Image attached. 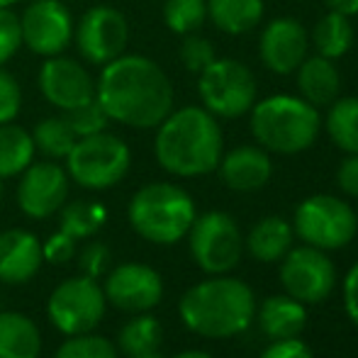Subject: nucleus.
Returning a JSON list of instances; mask_svg holds the SVG:
<instances>
[{
    "instance_id": "obj_30",
    "label": "nucleus",
    "mask_w": 358,
    "mask_h": 358,
    "mask_svg": "<svg viewBox=\"0 0 358 358\" xmlns=\"http://www.w3.org/2000/svg\"><path fill=\"white\" fill-rule=\"evenodd\" d=\"M161 336H164V329H161V322L156 317L146 315V312H139L137 317L127 322V324L120 329L117 334V349L127 356L134 354H144V351H156L161 344Z\"/></svg>"
},
{
    "instance_id": "obj_8",
    "label": "nucleus",
    "mask_w": 358,
    "mask_h": 358,
    "mask_svg": "<svg viewBox=\"0 0 358 358\" xmlns=\"http://www.w3.org/2000/svg\"><path fill=\"white\" fill-rule=\"evenodd\" d=\"M292 231L307 246L336 251L354 241L358 217L351 205L336 195H312L297 205Z\"/></svg>"
},
{
    "instance_id": "obj_26",
    "label": "nucleus",
    "mask_w": 358,
    "mask_h": 358,
    "mask_svg": "<svg viewBox=\"0 0 358 358\" xmlns=\"http://www.w3.org/2000/svg\"><path fill=\"white\" fill-rule=\"evenodd\" d=\"M57 215H59V227H62V231L76 241L90 239V236L98 234L105 222H108V210H105V205L95 203V200H73V203L64 205Z\"/></svg>"
},
{
    "instance_id": "obj_27",
    "label": "nucleus",
    "mask_w": 358,
    "mask_h": 358,
    "mask_svg": "<svg viewBox=\"0 0 358 358\" xmlns=\"http://www.w3.org/2000/svg\"><path fill=\"white\" fill-rule=\"evenodd\" d=\"M312 42L320 57L324 59H341L354 44V27H351L349 17L341 13L329 10V15L320 17V22L315 24V32H312Z\"/></svg>"
},
{
    "instance_id": "obj_35",
    "label": "nucleus",
    "mask_w": 358,
    "mask_h": 358,
    "mask_svg": "<svg viewBox=\"0 0 358 358\" xmlns=\"http://www.w3.org/2000/svg\"><path fill=\"white\" fill-rule=\"evenodd\" d=\"M22 110V88L20 80L5 66H0V124L15 122Z\"/></svg>"
},
{
    "instance_id": "obj_28",
    "label": "nucleus",
    "mask_w": 358,
    "mask_h": 358,
    "mask_svg": "<svg viewBox=\"0 0 358 358\" xmlns=\"http://www.w3.org/2000/svg\"><path fill=\"white\" fill-rule=\"evenodd\" d=\"M327 134L344 154H358V98H336L327 113Z\"/></svg>"
},
{
    "instance_id": "obj_31",
    "label": "nucleus",
    "mask_w": 358,
    "mask_h": 358,
    "mask_svg": "<svg viewBox=\"0 0 358 358\" xmlns=\"http://www.w3.org/2000/svg\"><path fill=\"white\" fill-rule=\"evenodd\" d=\"M208 20V0H166L164 22L173 34H193Z\"/></svg>"
},
{
    "instance_id": "obj_9",
    "label": "nucleus",
    "mask_w": 358,
    "mask_h": 358,
    "mask_svg": "<svg viewBox=\"0 0 358 358\" xmlns=\"http://www.w3.org/2000/svg\"><path fill=\"white\" fill-rule=\"evenodd\" d=\"M190 254L195 264L210 275H224L236 268L244 254V236L234 217L213 210L195 217L188 231Z\"/></svg>"
},
{
    "instance_id": "obj_23",
    "label": "nucleus",
    "mask_w": 358,
    "mask_h": 358,
    "mask_svg": "<svg viewBox=\"0 0 358 358\" xmlns=\"http://www.w3.org/2000/svg\"><path fill=\"white\" fill-rule=\"evenodd\" d=\"M246 249L261 264H275L292 249V227L283 217H264L251 227Z\"/></svg>"
},
{
    "instance_id": "obj_16",
    "label": "nucleus",
    "mask_w": 358,
    "mask_h": 358,
    "mask_svg": "<svg viewBox=\"0 0 358 358\" xmlns=\"http://www.w3.org/2000/svg\"><path fill=\"white\" fill-rule=\"evenodd\" d=\"M108 305L122 312H151L164 297V278L146 264H122L108 273L103 285Z\"/></svg>"
},
{
    "instance_id": "obj_22",
    "label": "nucleus",
    "mask_w": 358,
    "mask_h": 358,
    "mask_svg": "<svg viewBox=\"0 0 358 358\" xmlns=\"http://www.w3.org/2000/svg\"><path fill=\"white\" fill-rule=\"evenodd\" d=\"M42 331L22 312L0 310V358H39Z\"/></svg>"
},
{
    "instance_id": "obj_3",
    "label": "nucleus",
    "mask_w": 358,
    "mask_h": 358,
    "mask_svg": "<svg viewBox=\"0 0 358 358\" xmlns=\"http://www.w3.org/2000/svg\"><path fill=\"white\" fill-rule=\"evenodd\" d=\"M178 315L190 331L205 339H229L251 327L256 297L244 280L215 275L185 290Z\"/></svg>"
},
{
    "instance_id": "obj_36",
    "label": "nucleus",
    "mask_w": 358,
    "mask_h": 358,
    "mask_svg": "<svg viewBox=\"0 0 358 358\" xmlns=\"http://www.w3.org/2000/svg\"><path fill=\"white\" fill-rule=\"evenodd\" d=\"M22 47L20 17L8 8H0V66L10 62Z\"/></svg>"
},
{
    "instance_id": "obj_38",
    "label": "nucleus",
    "mask_w": 358,
    "mask_h": 358,
    "mask_svg": "<svg viewBox=\"0 0 358 358\" xmlns=\"http://www.w3.org/2000/svg\"><path fill=\"white\" fill-rule=\"evenodd\" d=\"M42 254L47 264L54 266H64L76 256V239H71L69 234H64L62 229L57 234H52L47 241L42 244Z\"/></svg>"
},
{
    "instance_id": "obj_32",
    "label": "nucleus",
    "mask_w": 358,
    "mask_h": 358,
    "mask_svg": "<svg viewBox=\"0 0 358 358\" xmlns=\"http://www.w3.org/2000/svg\"><path fill=\"white\" fill-rule=\"evenodd\" d=\"M54 358H117V346L93 331L69 336Z\"/></svg>"
},
{
    "instance_id": "obj_34",
    "label": "nucleus",
    "mask_w": 358,
    "mask_h": 358,
    "mask_svg": "<svg viewBox=\"0 0 358 358\" xmlns=\"http://www.w3.org/2000/svg\"><path fill=\"white\" fill-rule=\"evenodd\" d=\"M178 59L190 73H203L217 59V54L210 39L198 37V34L193 32V34H185L183 42H180Z\"/></svg>"
},
{
    "instance_id": "obj_19",
    "label": "nucleus",
    "mask_w": 358,
    "mask_h": 358,
    "mask_svg": "<svg viewBox=\"0 0 358 358\" xmlns=\"http://www.w3.org/2000/svg\"><path fill=\"white\" fill-rule=\"evenodd\" d=\"M217 171L227 188L236 193H256L271 180L273 164L264 146H236L222 154Z\"/></svg>"
},
{
    "instance_id": "obj_43",
    "label": "nucleus",
    "mask_w": 358,
    "mask_h": 358,
    "mask_svg": "<svg viewBox=\"0 0 358 358\" xmlns=\"http://www.w3.org/2000/svg\"><path fill=\"white\" fill-rule=\"evenodd\" d=\"M173 358H215V356H210L208 351H183V354H178Z\"/></svg>"
},
{
    "instance_id": "obj_37",
    "label": "nucleus",
    "mask_w": 358,
    "mask_h": 358,
    "mask_svg": "<svg viewBox=\"0 0 358 358\" xmlns=\"http://www.w3.org/2000/svg\"><path fill=\"white\" fill-rule=\"evenodd\" d=\"M110 266V249L103 241H90L88 246H83V251L78 254V268L80 275L98 280L100 275L108 271Z\"/></svg>"
},
{
    "instance_id": "obj_29",
    "label": "nucleus",
    "mask_w": 358,
    "mask_h": 358,
    "mask_svg": "<svg viewBox=\"0 0 358 358\" xmlns=\"http://www.w3.org/2000/svg\"><path fill=\"white\" fill-rule=\"evenodd\" d=\"M76 139L78 137H76V132L71 129V124H69V120L64 117V113L39 120L32 129L34 149L42 151V154L52 161L66 159L69 151L73 149Z\"/></svg>"
},
{
    "instance_id": "obj_18",
    "label": "nucleus",
    "mask_w": 358,
    "mask_h": 358,
    "mask_svg": "<svg viewBox=\"0 0 358 358\" xmlns=\"http://www.w3.org/2000/svg\"><path fill=\"white\" fill-rule=\"evenodd\" d=\"M44 264L42 241L27 229L0 231V283L22 285L39 273Z\"/></svg>"
},
{
    "instance_id": "obj_21",
    "label": "nucleus",
    "mask_w": 358,
    "mask_h": 358,
    "mask_svg": "<svg viewBox=\"0 0 358 358\" xmlns=\"http://www.w3.org/2000/svg\"><path fill=\"white\" fill-rule=\"evenodd\" d=\"M259 324L268 339H295L307 324V310L300 300L285 295H273L261 305Z\"/></svg>"
},
{
    "instance_id": "obj_44",
    "label": "nucleus",
    "mask_w": 358,
    "mask_h": 358,
    "mask_svg": "<svg viewBox=\"0 0 358 358\" xmlns=\"http://www.w3.org/2000/svg\"><path fill=\"white\" fill-rule=\"evenodd\" d=\"M127 358H164L159 354V349L156 351H144V354H134V356H127Z\"/></svg>"
},
{
    "instance_id": "obj_2",
    "label": "nucleus",
    "mask_w": 358,
    "mask_h": 358,
    "mask_svg": "<svg viewBox=\"0 0 358 358\" xmlns=\"http://www.w3.org/2000/svg\"><path fill=\"white\" fill-rule=\"evenodd\" d=\"M154 154L161 169L178 178L213 173L224 154L220 122L198 105L171 110L169 117L156 127Z\"/></svg>"
},
{
    "instance_id": "obj_45",
    "label": "nucleus",
    "mask_w": 358,
    "mask_h": 358,
    "mask_svg": "<svg viewBox=\"0 0 358 358\" xmlns=\"http://www.w3.org/2000/svg\"><path fill=\"white\" fill-rule=\"evenodd\" d=\"M20 0H0V8H8V10H13V5H17Z\"/></svg>"
},
{
    "instance_id": "obj_17",
    "label": "nucleus",
    "mask_w": 358,
    "mask_h": 358,
    "mask_svg": "<svg viewBox=\"0 0 358 358\" xmlns=\"http://www.w3.org/2000/svg\"><path fill=\"white\" fill-rule=\"evenodd\" d=\"M310 49V34L295 17H275L266 24L259 39V57L268 71L287 76L297 71Z\"/></svg>"
},
{
    "instance_id": "obj_13",
    "label": "nucleus",
    "mask_w": 358,
    "mask_h": 358,
    "mask_svg": "<svg viewBox=\"0 0 358 358\" xmlns=\"http://www.w3.org/2000/svg\"><path fill=\"white\" fill-rule=\"evenodd\" d=\"M280 261V283L290 297L302 305H317L331 295L336 285V268L327 251L305 244L290 249Z\"/></svg>"
},
{
    "instance_id": "obj_11",
    "label": "nucleus",
    "mask_w": 358,
    "mask_h": 358,
    "mask_svg": "<svg viewBox=\"0 0 358 358\" xmlns=\"http://www.w3.org/2000/svg\"><path fill=\"white\" fill-rule=\"evenodd\" d=\"M73 42L83 62L103 69L124 54L129 44V22L113 5H93L73 27Z\"/></svg>"
},
{
    "instance_id": "obj_15",
    "label": "nucleus",
    "mask_w": 358,
    "mask_h": 358,
    "mask_svg": "<svg viewBox=\"0 0 358 358\" xmlns=\"http://www.w3.org/2000/svg\"><path fill=\"white\" fill-rule=\"evenodd\" d=\"M37 83L44 100L62 113H69V110L95 100V78L83 64L71 57H64V54L49 57L42 64Z\"/></svg>"
},
{
    "instance_id": "obj_14",
    "label": "nucleus",
    "mask_w": 358,
    "mask_h": 358,
    "mask_svg": "<svg viewBox=\"0 0 358 358\" xmlns=\"http://www.w3.org/2000/svg\"><path fill=\"white\" fill-rule=\"evenodd\" d=\"M69 173L57 161H32L20 173L17 205L29 220H47L66 205Z\"/></svg>"
},
{
    "instance_id": "obj_4",
    "label": "nucleus",
    "mask_w": 358,
    "mask_h": 358,
    "mask_svg": "<svg viewBox=\"0 0 358 358\" xmlns=\"http://www.w3.org/2000/svg\"><path fill=\"white\" fill-rule=\"evenodd\" d=\"M251 113V134L259 146L273 154H302L317 142L322 129L320 108L295 95H271L254 103Z\"/></svg>"
},
{
    "instance_id": "obj_10",
    "label": "nucleus",
    "mask_w": 358,
    "mask_h": 358,
    "mask_svg": "<svg viewBox=\"0 0 358 358\" xmlns=\"http://www.w3.org/2000/svg\"><path fill=\"white\" fill-rule=\"evenodd\" d=\"M108 310L103 285L88 275H73L54 287L47 302V317L62 334H88L100 324Z\"/></svg>"
},
{
    "instance_id": "obj_46",
    "label": "nucleus",
    "mask_w": 358,
    "mask_h": 358,
    "mask_svg": "<svg viewBox=\"0 0 358 358\" xmlns=\"http://www.w3.org/2000/svg\"><path fill=\"white\" fill-rule=\"evenodd\" d=\"M0 198H3V180H0Z\"/></svg>"
},
{
    "instance_id": "obj_42",
    "label": "nucleus",
    "mask_w": 358,
    "mask_h": 358,
    "mask_svg": "<svg viewBox=\"0 0 358 358\" xmlns=\"http://www.w3.org/2000/svg\"><path fill=\"white\" fill-rule=\"evenodd\" d=\"M324 3L329 5V10L346 15V17H351V15H358V0H324Z\"/></svg>"
},
{
    "instance_id": "obj_20",
    "label": "nucleus",
    "mask_w": 358,
    "mask_h": 358,
    "mask_svg": "<svg viewBox=\"0 0 358 358\" xmlns=\"http://www.w3.org/2000/svg\"><path fill=\"white\" fill-rule=\"evenodd\" d=\"M297 88L300 95L315 108L331 105L341 93V73L331 59L324 57H305V62L297 66Z\"/></svg>"
},
{
    "instance_id": "obj_40",
    "label": "nucleus",
    "mask_w": 358,
    "mask_h": 358,
    "mask_svg": "<svg viewBox=\"0 0 358 358\" xmlns=\"http://www.w3.org/2000/svg\"><path fill=\"white\" fill-rule=\"evenodd\" d=\"M336 185L346 195L358 198V154H349L336 169Z\"/></svg>"
},
{
    "instance_id": "obj_12",
    "label": "nucleus",
    "mask_w": 358,
    "mask_h": 358,
    "mask_svg": "<svg viewBox=\"0 0 358 358\" xmlns=\"http://www.w3.org/2000/svg\"><path fill=\"white\" fill-rule=\"evenodd\" d=\"M73 15L62 0H32L20 15L22 44L37 57L64 54L73 42Z\"/></svg>"
},
{
    "instance_id": "obj_5",
    "label": "nucleus",
    "mask_w": 358,
    "mask_h": 358,
    "mask_svg": "<svg viewBox=\"0 0 358 358\" xmlns=\"http://www.w3.org/2000/svg\"><path fill=\"white\" fill-rule=\"evenodd\" d=\"M195 217V203L176 183H146L132 195L127 220L132 229L151 244L171 246L188 236Z\"/></svg>"
},
{
    "instance_id": "obj_41",
    "label": "nucleus",
    "mask_w": 358,
    "mask_h": 358,
    "mask_svg": "<svg viewBox=\"0 0 358 358\" xmlns=\"http://www.w3.org/2000/svg\"><path fill=\"white\" fill-rule=\"evenodd\" d=\"M344 307L349 320L358 324V264L351 266V271L344 278Z\"/></svg>"
},
{
    "instance_id": "obj_24",
    "label": "nucleus",
    "mask_w": 358,
    "mask_h": 358,
    "mask_svg": "<svg viewBox=\"0 0 358 358\" xmlns=\"http://www.w3.org/2000/svg\"><path fill=\"white\" fill-rule=\"evenodd\" d=\"M208 17L224 34H246L264 20V0H208Z\"/></svg>"
},
{
    "instance_id": "obj_25",
    "label": "nucleus",
    "mask_w": 358,
    "mask_h": 358,
    "mask_svg": "<svg viewBox=\"0 0 358 358\" xmlns=\"http://www.w3.org/2000/svg\"><path fill=\"white\" fill-rule=\"evenodd\" d=\"M32 132L15 122L0 124V180L20 176L34 161Z\"/></svg>"
},
{
    "instance_id": "obj_6",
    "label": "nucleus",
    "mask_w": 358,
    "mask_h": 358,
    "mask_svg": "<svg viewBox=\"0 0 358 358\" xmlns=\"http://www.w3.org/2000/svg\"><path fill=\"white\" fill-rule=\"evenodd\" d=\"M66 173L73 183L85 190H110L124 180L132 166V151L124 139L110 134L108 129L90 137L76 139L69 151Z\"/></svg>"
},
{
    "instance_id": "obj_7",
    "label": "nucleus",
    "mask_w": 358,
    "mask_h": 358,
    "mask_svg": "<svg viewBox=\"0 0 358 358\" xmlns=\"http://www.w3.org/2000/svg\"><path fill=\"white\" fill-rule=\"evenodd\" d=\"M256 78L246 64L236 59H215L198 73V95L203 108L220 120L244 117L256 103Z\"/></svg>"
},
{
    "instance_id": "obj_39",
    "label": "nucleus",
    "mask_w": 358,
    "mask_h": 358,
    "mask_svg": "<svg viewBox=\"0 0 358 358\" xmlns=\"http://www.w3.org/2000/svg\"><path fill=\"white\" fill-rule=\"evenodd\" d=\"M259 358H315L310 351V346L305 341L295 339H278L268 346Z\"/></svg>"
},
{
    "instance_id": "obj_33",
    "label": "nucleus",
    "mask_w": 358,
    "mask_h": 358,
    "mask_svg": "<svg viewBox=\"0 0 358 358\" xmlns=\"http://www.w3.org/2000/svg\"><path fill=\"white\" fill-rule=\"evenodd\" d=\"M64 117L69 120V124H71V129L76 132V137H90V134H98V132H105L110 124L108 115H105V110L100 108L98 100H90V103L80 105V108L76 110H69V113H64Z\"/></svg>"
},
{
    "instance_id": "obj_1",
    "label": "nucleus",
    "mask_w": 358,
    "mask_h": 358,
    "mask_svg": "<svg viewBox=\"0 0 358 358\" xmlns=\"http://www.w3.org/2000/svg\"><path fill=\"white\" fill-rule=\"evenodd\" d=\"M95 100L110 122L132 129H156L173 110V83L149 57L122 54L105 64L95 80Z\"/></svg>"
}]
</instances>
